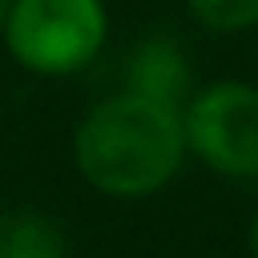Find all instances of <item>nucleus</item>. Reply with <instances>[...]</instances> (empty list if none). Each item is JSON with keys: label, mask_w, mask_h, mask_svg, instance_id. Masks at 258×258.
<instances>
[{"label": "nucleus", "mask_w": 258, "mask_h": 258, "mask_svg": "<svg viewBox=\"0 0 258 258\" xmlns=\"http://www.w3.org/2000/svg\"><path fill=\"white\" fill-rule=\"evenodd\" d=\"M181 161V105L133 89L97 101L73 129V165L81 181L117 202H137L165 189Z\"/></svg>", "instance_id": "f257e3e1"}, {"label": "nucleus", "mask_w": 258, "mask_h": 258, "mask_svg": "<svg viewBox=\"0 0 258 258\" xmlns=\"http://www.w3.org/2000/svg\"><path fill=\"white\" fill-rule=\"evenodd\" d=\"M8 56L36 77H73L109 40L105 0H12L0 24Z\"/></svg>", "instance_id": "f03ea898"}, {"label": "nucleus", "mask_w": 258, "mask_h": 258, "mask_svg": "<svg viewBox=\"0 0 258 258\" xmlns=\"http://www.w3.org/2000/svg\"><path fill=\"white\" fill-rule=\"evenodd\" d=\"M185 153L222 177H258V85L214 81L181 105Z\"/></svg>", "instance_id": "7ed1b4c3"}, {"label": "nucleus", "mask_w": 258, "mask_h": 258, "mask_svg": "<svg viewBox=\"0 0 258 258\" xmlns=\"http://www.w3.org/2000/svg\"><path fill=\"white\" fill-rule=\"evenodd\" d=\"M121 89H133V93H145V97H157L169 105H185V97L194 93L185 52L165 36H149V40L133 44V52L125 56Z\"/></svg>", "instance_id": "20e7f679"}, {"label": "nucleus", "mask_w": 258, "mask_h": 258, "mask_svg": "<svg viewBox=\"0 0 258 258\" xmlns=\"http://www.w3.org/2000/svg\"><path fill=\"white\" fill-rule=\"evenodd\" d=\"M0 258H69V246L48 214L16 210L0 218Z\"/></svg>", "instance_id": "39448f33"}, {"label": "nucleus", "mask_w": 258, "mask_h": 258, "mask_svg": "<svg viewBox=\"0 0 258 258\" xmlns=\"http://www.w3.org/2000/svg\"><path fill=\"white\" fill-rule=\"evenodd\" d=\"M189 16L222 36H238L258 28V0H185Z\"/></svg>", "instance_id": "423d86ee"}, {"label": "nucleus", "mask_w": 258, "mask_h": 258, "mask_svg": "<svg viewBox=\"0 0 258 258\" xmlns=\"http://www.w3.org/2000/svg\"><path fill=\"white\" fill-rule=\"evenodd\" d=\"M246 250L250 258H258V210L250 214V226H246Z\"/></svg>", "instance_id": "0eeeda50"}, {"label": "nucleus", "mask_w": 258, "mask_h": 258, "mask_svg": "<svg viewBox=\"0 0 258 258\" xmlns=\"http://www.w3.org/2000/svg\"><path fill=\"white\" fill-rule=\"evenodd\" d=\"M8 4H12V0H0V24H4V12H8Z\"/></svg>", "instance_id": "6e6552de"}]
</instances>
